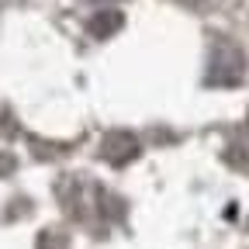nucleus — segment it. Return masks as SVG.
<instances>
[{"instance_id": "nucleus-4", "label": "nucleus", "mask_w": 249, "mask_h": 249, "mask_svg": "<svg viewBox=\"0 0 249 249\" xmlns=\"http://www.w3.org/2000/svg\"><path fill=\"white\" fill-rule=\"evenodd\" d=\"M173 4H180V7H187V11H204L211 0H173Z\"/></svg>"}, {"instance_id": "nucleus-1", "label": "nucleus", "mask_w": 249, "mask_h": 249, "mask_svg": "<svg viewBox=\"0 0 249 249\" xmlns=\"http://www.w3.org/2000/svg\"><path fill=\"white\" fill-rule=\"evenodd\" d=\"M246 76V59L242 49L232 45L225 35L211 42V59H208V83L211 87H235Z\"/></svg>"}, {"instance_id": "nucleus-3", "label": "nucleus", "mask_w": 249, "mask_h": 249, "mask_svg": "<svg viewBox=\"0 0 249 249\" xmlns=\"http://www.w3.org/2000/svg\"><path fill=\"white\" fill-rule=\"evenodd\" d=\"M121 24H124V18H121L118 11H101V14H93V18L87 21V31H90L93 38H111Z\"/></svg>"}, {"instance_id": "nucleus-2", "label": "nucleus", "mask_w": 249, "mask_h": 249, "mask_svg": "<svg viewBox=\"0 0 249 249\" xmlns=\"http://www.w3.org/2000/svg\"><path fill=\"white\" fill-rule=\"evenodd\" d=\"M139 156V139L128 135V132H111L104 135L101 142V160H107L111 166H124L128 160H135Z\"/></svg>"}, {"instance_id": "nucleus-5", "label": "nucleus", "mask_w": 249, "mask_h": 249, "mask_svg": "<svg viewBox=\"0 0 249 249\" xmlns=\"http://www.w3.org/2000/svg\"><path fill=\"white\" fill-rule=\"evenodd\" d=\"M93 4H107V0H93Z\"/></svg>"}]
</instances>
